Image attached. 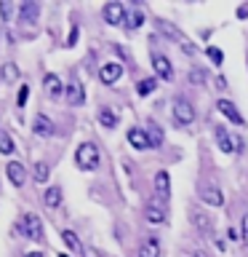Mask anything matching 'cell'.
<instances>
[{
  "instance_id": "3957f363",
  "label": "cell",
  "mask_w": 248,
  "mask_h": 257,
  "mask_svg": "<svg viewBox=\"0 0 248 257\" xmlns=\"http://www.w3.org/2000/svg\"><path fill=\"white\" fill-rule=\"evenodd\" d=\"M174 120H176L179 126H190L192 120H195V107H192L190 99L179 96V99L174 102Z\"/></svg>"
},
{
  "instance_id": "8992f818",
  "label": "cell",
  "mask_w": 248,
  "mask_h": 257,
  "mask_svg": "<svg viewBox=\"0 0 248 257\" xmlns=\"http://www.w3.org/2000/svg\"><path fill=\"white\" fill-rule=\"evenodd\" d=\"M102 16H104V22H107V24H123L126 22V6L118 3V0H112V3L104 6Z\"/></svg>"
},
{
  "instance_id": "603a6c76",
  "label": "cell",
  "mask_w": 248,
  "mask_h": 257,
  "mask_svg": "<svg viewBox=\"0 0 248 257\" xmlns=\"http://www.w3.org/2000/svg\"><path fill=\"white\" fill-rule=\"evenodd\" d=\"M144 24V14L142 11H131L126 16V30H139Z\"/></svg>"
},
{
  "instance_id": "f546056e",
  "label": "cell",
  "mask_w": 248,
  "mask_h": 257,
  "mask_svg": "<svg viewBox=\"0 0 248 257\" xmlns=\"http://www.w3.org/2000/svg\"><path fill=\"white\" fill-rule=\"evenodd\" d=\"M11 14H14V6L8 3V0H0V16L8 22V19H11Z\"/></svg>"
},
{
  "instance_id": "d6a6232c",
  "label": "cell",
  "mask_w": 248,
  "mask_h": 257,
  "mask_svg": "<svg viewBox=\"0 0 248 257\" xmlns=\"http://www.w3.org/2000/svg\"><path fill=\"white\" fill-rule=\"evenodd\" d=\"M190 80H192V83H203V80H206V72H203V70H192V72H190Z\"/></svg>"
},
{
  "instance_id": "7a4b0ae2",
  "label": "cell",
  "mask_w": 248,
  "mask_h": 257,
  "mask_svg": "<svg viewBox=\"0 0 248 257\" xmlns=\"http://www.w3.org/2000/svg\"><path fill=\"white\" fill-rule=\"evenodd\" d=\"M155 27H158V32H163V35H168L171 40H176V43L182 46V51H184V54H190V56H192V54L198 51V48H195V46L190 43V38L184 35L182 30H176V27H174L171 22H166V19H158V22H155Z\"/></svg>"
},
{
  "instance_id": "ffe728a7",
  "label": "cell",
  "mask_w": 248,
  "mask_h": 257,
  "mask_svg": "<svg viewBox=\"0 0 248 257\" xmlns=\"http://www.w3.org/2000/svg\"><path fill=\"white\" fill-rule=\"evenodd\" d=\"M144 214H147V222H166V209L158 206V204H147V209H144Z\"/></svg>"
},
{
  "instance_id": "836d02e7",
  "label": "cell",
  "mask_w": 248,
  "mask_h": 257,
  "mask_svg": "<svg viewBox=\"0 0 248 257\" xmlns=\"http://www.w3.org/2000/svg\"><path fill=\"white\" fill-rule=\"evenodd\" d=\"M240 238H243V244L248 246V214L243 217V230H240Z\"/></svg>"
},
{
  "instance_id": "f1b7e54d",
  "label": "cell",
  "mask_w": 248,
  "mask_h": 257,
  "mask_svg": "<svg viewBox=\"0 0 248 257\" xmlns=\"http://www.w3.org/2000/svg\"><path fill=\"white\" fill-rule=\"evenodd\" d=\"M208 59H211L214 64H222V62H224V54H222L216 46H211V48H208Z\"/></svg>"
},
{
  "instance_id": "44dd1931",
  "label": "cell",
  "mask_w": 248,
  "mask_h": 257,
  "mask_svg": "<svg viewBox=\"0 0 248 257\" xmlns=\"http://www.w3.org/2000/svg\"><path fill=\"white\" fill-rule=\"evenodd\" d=\"M118 112H112L110 107H99V123L102 126H107V128H115L118 126Z\"/></svg>"
},
{
  "instance_id": "4316f807",
  "label": "cell",
  "mask_w": 248,
  "mask_h": 257,
  "mask_svg": "<svg viewBox=\"0 0 248 257\" xmlns=\"http://www.w3.org/2000/svg\"><path fill=\"white\" fill-rule=\"evenodd\" d=\"M32 177H35L38 182H46V180H48V164H43V161H38L35 169H32Z\"/></svg>"
},
{
  "instance_id": "74e56055",
  "label": "cell",
  "mask_w": 248,
  "mask_h": 257,
  "mask_svg": "<svg viewBox=\"0 0 248 257\" xmlns=\"http://www.w3.org/2000/svg\"><path fill=\"white\" fill-rule=\"evenodd\" d=\"M56 257H70V254H56Z\"/></svg>"
},
{
  "instance_id": "2e32d148",
  "label": "cell",
  "mask_w": 248,
  "mask_h": 257,
  "mask_svg": "<svg viewBox=\"0 0 248 257\" xmlns=\"http://www.w3.org/2000/svg\"><path fill=\"white\" fill-rule=\"evenodd\" d=\"M214 137H216V145H219V148L224 150V153H235V148H238V142H232V137L227 134V128H216L214 132Z\"/></svg>"
},
{
  "instance_id": "9a60e30c",
  "label": "cell",
  "mask_w": 248,
  "mask_h": 257,
  "mask_svg": "<svg viewBox=\"0 0 248 257\" xmlns=\"http://www.w3.org/2000/svg\"><path fill=\"white\" fill-rule=\"evenodd\" d=\"M200 198H203L206 204H211V206H222L224 204V193L219 188H214V185H208V188L200 190Z\"/></svg>"
},
{
  "instance_id": "d6986e66",
  "label": "cell",
  "mask_w": 248,
  "mask_h": 257,
  "mask_svg": "<svg viewBox=\"0 0 248 257\" xmlns=\"http://www.w3.org/2000/svg\"><path fill=\"white\" fill-rule=\"evenodd\" d=\"M43 204H46L48 209H56V206H59V204H62V188H56V185H54V188H46V190H43Z\"/></svg>"
},
{
  "instance_id": "ac0fdd59",
  "label": "cell",
  "mask_w": 248,
  "mask_h": 257,
  "mask_svg": "<svg viewBox=\"0 0 248 257\" xmlns=\"http://www.w3.org/2000/svg\"><path fill=\"white\" fill-rule=\"evenodd\" d=\"M43 86H46V94L48 96H59L62 94V80H59V75H54V72H48V75L43 78Z\"/></svg>"
},
{
  "instance_id": "e575fe53",
  "label": "cell",
  "mask_w": 248,
  "mask_h": 257,
  "mask_svg": "<svg viewBox=\"0 0 248 257\" xmlns=\"http://www.w3.org/2000/svg\"><path fill=\"white\" fill-rule=\"evenodd\" d=\"M75 40H78V27H72L70 30V38H67V46H75Z\"/></svg>"
},
{
  "instance_id": "52a82bcc",
  "label": "cell",
  "mask_w": 248,
  "mask_h": 257,
  "mask_svg": "<svg viewBox=\"0 0 248 257\" xmlns=\"http://www.w3.org/2000/svg\"><path fill=\"white\" fill-rule=\"evenodd\" d=\"M64 94H67V102L72 104V107H80V104L86 102V91H83V83L80 80L72 78L67 86H64Z\"/></svg>"
},
{
  "instance_id": "d4e9b609",
  "label": "cell",
  "mask_w": 248,
  "mask_h": 257,
  "mask_svg": "<svg viewBox=\"0 0 248 257\" xmlns=\"http://www.w3.org/2000/svg\"><path fill=\"white\" fill-rule=\"evenodd\" d=\"M0 78L11 83V80H16V78H19V67H16V64H11V62H8V64H3V70H0Z\"/></svg>"
},
{
  "instance_id": "8fae6325",
  "label": "cell",
  "mask_w": 248,
  "mask_h": 257,
  "mask_svg": "<svg viewBox=\"0 0 248 257\" xmlns=\"http://www.w3.org/2000/svg\"><path fill=\"white\" fill-rule=\"evenodd\" d=\"M38 14H40V6L35 3V0H24V3L19 6V22H22V24L35 22Z\"/></svg>"
},
{
  "instance_id": "6da1fadb",
  "label": "cell",
  "mask_w": 248,
  "mask_h": 257,
  "mask_svg": "<svg viewBox=\"0 0 248 257\" xmlns=\"http://www.w3.org/2000/svg\"><path fill=\"white\" fill-rule=\"evenodd\" d=\"M75 164L80 172H94L99 166V148L94 142H83L80 148L75 150Z\"/></svg>"
},
{
  "instance_id": "8d00e7d4",
  "label": "cell",
  "mask_w": 248,
  "mask_h": 257,
  "mask_svg": "<svg viewBox=\"0 0 248 257\" xmlns=\"http://www.w3.org/2000/svg\"><path fill=\"white\" fill-rule=\"evenodd\" d=\"M24 257H43V254H40V252H27Z\"/></svg>"
},
{
  "instance_id": "7402d4cb",
  "label": "cell",
  "mask_w": 248,
  "mask_h": 257,
  "mask_svg": "<svg viewBox=\"0 0 248 257\" xmlns=\"http://www.w3.org/2000/svg\"><path fill=\"white\" fill-rule=\"evenodd\" d=\"M62 241H64V244H67L75 254H83V244H80V238H78L72 230H62Z\"/></svg>"
},
{
  "instance_id": "d590c367",
  "label": "cell",
  "mask_w": 248,
  "mask_h": 257,
  "mask_svg": "<svg viewBox=\"0 0 248 257\" xmlns=\"http://www.w3.org/2000/svg\"><path fill=\"white\" fill-rule=\"evenodd\" d=\"M246 16H248V8L240 6V8H238V19H246Z\"/></svg>"
},
{
  "instance_id": "5b68a950",
  "label": "cell",
  "mask_w": 248,
  "mask_h": 257,
  "mask_svg": "<svg viewBox=\"0 0 248 257\" xmlns=\"http://www.w3.org/2000/svg\"><path fill=\"white\" fill-rule=\"evenodd\" d=\"M120 75H123V64H120V62H107V64H102V67H99V80H102V83H107V86L118 83Z\"/></svg>"
},
{
  "instance_id": "7c38bea8",
  "label": "cell",
  "mask_w": 248,
  "mask_h": 257,
  "mask_svg": "<svg viewBox=\"0 0 248 257\" xmlns=\"http://www.w3.org/2000/svg\"><path fill=\"white\" fill-rule=\"evenodd\" d=\"M155 193L160 201H168V196H171V177H168V172L155 174Z\"/></svg>"
},
{
  "instance_id": "9c48e42d",
  "label": "cell",
  "mask_w": 248,
  "mask_h": 257,
  "mask_svg": "<svg viewBox=\"0 0 248 257\" xmlns=\"http://www.w3.org/2000/svg\"><path fill=\"white\" fill-rule=\"evenodd\" d=\"M152 67H155L158 78H163V80L174 78V67H171V62H168V56H163V54H152Z\"/></svg>"
},
{
  "instance_id": "30bf717a",
  "label": "cell",
  "mask_w": 248,
  "mask_h": 257,
  "mask_svg": "<svg viewBox=\"0 0 248 257\" xmlns=\"http://www.w3.org/2000/svg\"><path fill=\"white\" fill-rule=\"evenodd\" d=\"M128 142H131V148H136V150L152 148L150 137H147V128H128Z\"/></svg>"
},
{
  "instance_id": "484cf974",
  "label": "cell",
  "mask_w": 248,
  "mask_h": 257,
  "mask_svg": "<svg viewBox=\"0 0 248 257\" xmlns=\"http://www.w3.org/2000/svg\"><path fill=\"white\" fill-rule=\"evenodd\" d=\"M14 150H16L14 140H11V137H8L6 132H0V153H3V156H11Z\"/></svg>"
},
{
  "instance_id": "e0dca14e",
  "label": "cell",
  "mask_w": 248,
  "mask_h": 257,
  "mask_svg": "<svg viewBox=\"0 0 248 257\" xmlns=\"http://www.w3.org/2000/svg\"><path fill=\"white\" fill-rule=\"evenodd\" d=\"M32 132H35L38 137H51L54 134V123L48 120L43 112L40 115H35V123H32Z\"/></svg>"
},
{
  "instance_id": "5bb4252c",
  "label": "cell",
  "mask_w": 248,
  "mask_h": 257,
  "mask_svg": "<svg viewBox=\"0 0 248 257\" xmlns=\"http://www.w3.org/2000/svg\"><path fill=\"white\" fill-rule=\"evenodd\" d=\"M139 257H160V241L158 236H147L139 244Z\"/></svg>"
},
{
  "instance_id": "83f0119b",
  "label": "cell",
  "mask_w": 248,
  "mask_h": 257,
  "mask_svg": "<svg viewBox=\"0 0 248 257\" xmlns=\"http://www.w3.org/2000/svg\"><path fill=\"white\" fill-rule=\"evenodd\" d=\"M147 137H150V145H152V148L163 145V132H160L158 126H150V128H147Z\"/></svg>"
},
{
  "instance_id": "4dcf8cb0",
  "label": "cell",
  "mask_w": 248,
  "mask_h": 257,
  "mask_svg": "<svg viewBox=\"0 0 248 257\" xmlns=\"http://www.w3.org/2000/svg\"><path fill=\"white\" fill-rule=\"evenodd\" d=\"M192 220H195V225H198V228H203L206 233H211V222H208V217H203V214H192Z\"/></svg>"
},
{
  "instance_id": "4fadbf2b",
  "label": "cell",
  "mask_w": 248,
  "mask_h": 257,
  "mask_svg": "<svg viewBox=\"0 0 248 257\" xmlns=\"http://www.w3.org/2000/svg\"><path fill=\"white\" fill-rule=\"evenodd\" d=\"M6 172H8V180H11V185H16V188H22L24 180H27V169H24L19 161H11Z\"/></svg>"
},
{
  "instance_id": "277c9868",
  "label": "cell",
  "mask_w": 248,
  "mask_h": 257,
  "mask_svg": "<svg viewBox=\"0 0 248 257\" xmlns=\"http://www.w3.org/2000/svg\"><path fill=\"white\" fill-rule=\"evenodd\" d=\"M22 230L32 241H43V222H40V217L35 212H27L22 217Z\"/></svg>"
},
{
  "instance_id": "cb8c5ba5",
  "label": "cell",
  "mask_w": 248,
  "mask_h": 257,
  "mask_svg": "<svg viewBox=\"0 0 248 257\" xmlns=\"http://www.w3.org/2000/svg\"><path fill=\"white\" fill-rule=\"evenodd\" d=\"M158 88V78H144V80H139V86H136V91H139L142 96H147V94H152Z\"/></svg>"
},
{
  "instance_id": "ba28073f",
  "label": "cell",
  "mask_w": 248,
  "mask_h": 257,
  "mask_svg": "<svg viewBox=\"0 0 248 257\" xmlns=\"http://www.w3.org/2000/svg\"><path fill=\"white\" fill-rule=\"evenodd\" d=\"M216 110H219V112H222V115L227 118V120H232L235 126H243V123H246L243 115H240V110H238V107H235V104H232L230 99H219V102H216Z\"/></svg>"
},
{
  "instance_id": "1f68e13d",
  "label": "cell",
  "mask_w": 248,
  "mask_h": 257,
  "mask_svg": "<svg viewBox=\"0 0 248 257\" xmlns=\"http://www.w3.org/2000/svg\"><path fill=\"white\" fill-rule=\"evenodd\" d=\"M27 96H30V86H22V88H19V96H16V102H19V107H24V102H27Z\"/></svg>"
}]
</instances>
